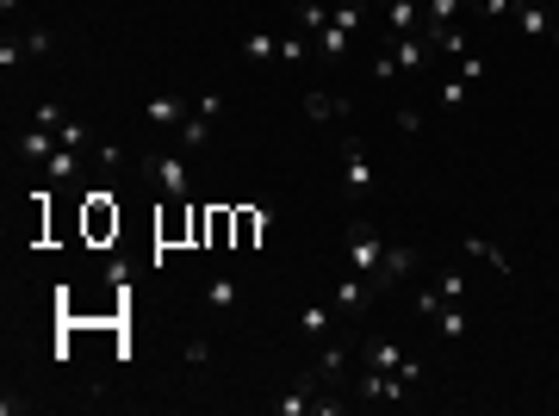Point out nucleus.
Instances as JSON below:
<instances>
[{"mask_svg":"<svg viewBox=\"0 0 559 416\" xmlns=\"http://www.w3.org/2000/svg\"><path fill=\"white\" fill-rule=\"evenodd\" d=\"M342 360H349L342 342H323V354H317V380H336V373H342Z\"/></svg>","mask_w":559,"mask_h":416,"instance_id":"obj_27","label":"nucleus"},{"mask_svg":"<svg viewBox=\"0 0 559 416\" xmlns=\"http://www.w3.org/2000/svg\"><path fill=\"white\" fill-rule=\"evenodd\" d=\"M87 230H94V237H106V230H118V211L106 206V193H94V199H87Z\"/></svg>","mask_w":559,"mask_h":416,"instance_id":"obj_19","label":"nucleus"},{"mask_svg":"<svg viewBox=\"0 0 559 416\" xmlns=\"http://www.w3.org/2000/svg\"><path fill=\"white\" fill-rule=\"evenodd\" d=\"M516 25H523V37H554V6L523 0V6H516Z\"/></svg>","mask_w":559,"mask_h":416,"instance_id":"obj_11","label":"nucleus"},{"mask_svg":"<svg viewBox=\"0 0 559 416\" xmlns=\"http://www.w3.org/2000/svg\"><path fill=\"white\" fill-rule=\"evenodd\" d=\"M94 162H100V168H118V162H125V149H112V143H100V149H94Z\"/></svg>","mask_w":559,"mask_h":416,"instance_id":"obj_37","label":"nucleus"},{"mask_svg":"<svg viewBox=\"0 0 559 416\" xmlns=\"http://www.w3.org/2000/svg\"><path fill=\"white\" fill-rule=\"evenodd\" d=\"M466 0H422V37H435L442 25H454V13Z\"/></svg>","mask_w":559,"mask_h":416,"instance_id":"obj_14","label":"nucleus"},{"mask_svg":"<svg viewBox=\"0 0 559 416\" xmlns=\"http://www.w3.org/2000/svg\"><path fill=\"white\" fill-rule=\"evenodd\" d=\"M349 37H354V32H342V25L330 19V25L317 32V56H323V63H342V56H349Z\"/></svg>","mask_w":559,"mask_h":416,"instance_id":"obj_15","label":"nucleus"},{"mask_svg":"<svg viewBox=\"0 0 559 416\" xmlns=\"http://www.w3.org/2000/svg\"><path fill=\"white\" fill-rule=\"evenodd\" d=\"M13 6H19V0H0V13H13Z\"/></svg>","mask_w":559,"mask_h":416,"instance_id":"obj_40","label":"nucleus"},{"mask_svg":"<svg viewBox=\"0 0 559 416\" xmlns=\"http://www.w3.org/2000/svg\"><path fill=\"white\" fill-rule=\"evenodd\" d=\"M385 25H391V37H411L417 32V0H385Z\"/></svg>","mask_w":559,"mask_h":416,"instance_id":"obj_16","label":"nucleus"},{"mask_svg":"<svg viewBox=\"0 0 559 416\" xmlns=\"http://www.w3.org/2000/svg\"><path fill=\"white\" fill-rule=\"evenodd\" d=\"M187 112H193V100H175V94H162V100L143 106V118H149L156 131H175V125H187Z\"/></svg>","mask_w":559,"mask_h":416,"instance_id":"obj_8","label":"nucleus"},{"mask_svg":"<svg viewBox=\"0 0 559 416\" xmlns=\"http://www.w3.org/2000/svg\"><path fill=\"white\" fill-rule=\"evenodd\" d=\"M32 125H44V131H63V106H50V100H44V106L32 112Z\"/></svg>","mask_w":559,"mask_h":416,"instance_id":"obj_33","label":"nucleus"},{"mask_svg":"<svg viewBox=\"0 0 559 416\" xmlns=\"http://www.w3.org/2000/svg\"><path fill=\"white\" fill-rule=\"evenodd\" d=\"M180 360H187V367H206V360H211V342L187 336V342H180Z\"/></svg>","mask_w":559,"mask_h":416,"instance_id":"obj_30","label":"nucleus"},{"mask_svg":"<svg viewBox=\"0 0 559 416\" xmlns=\"http://www.w3.org/2000/svg\"><path fill=\"white\" fill-rule=\"evenodd\" d=\"M330 19H336V25H342V32H361V6H336V13H330Z\"/></svg>","mask_w":559,"mask_h":416,"instance_id":"obj_36","label":"nucleus"},{"mask_svg":"<svg viewBox=\"0 0 559 416\" xmlns=\"http://www.w3.org/2000/svg\"><path fill=\"white\" fill-rule=\"evenodd\" d=\"M255 230H268V211H237V243H255Z\"/></svg>","mask_w":559,"mask_h":416,"instance_id":"obj_28","label":"nucleus"},{"mask_svg":"<svg viewBox=\"0 0 559 416\" xmlns=\"http://www.w3.org/2000/svg\"><path fill=\"white\" fill-rule=\"evenodd\" d=\"M342 187L361 193V199L380 187V174H373V162H367V149H361V143H342Z\"/></svg>","mask_w":559,"mask_h":416,"instance_id":"obj_3","label":"nucleus"},{"mask_svg":"<svg viewBox=\"0 0 559 416\" xmlns=\"http://www.w3.org/2000/svg\"><path fill=\"white\" fill-rule=\"evenodd\" d=\"M460 255H479V261H491L497 274H516V268H510V255H503V249L491 243V237H473V230L460 237Z\"/></svg>","mask_w":559,"mask_h":416,"instance_id":"obj_12","label":"nucleus"},{"mask_svg":"<svg viewBox=\"0 0 559 416\" xmlns=\"http://www.w3.org/2000/svg\"><path fill=\"white\" fill-rule=\"evenodd\" d=\"M391 75H398V63H391V50H385V56H373V81H391Z\"/></svg>","mask_w":559,"mask_h":416,"instance_id":"obj_38","label":"nucleus"},{"mask_svg":"<svg viewBox=\"0 0 559 416\" xmlns=\"http://www.w3.org/2000/svg\"><path fill=\"white\" fill-rule=\"evenodd\" d=\"M554 44H559V0H554Z\"/></svg>","mask_w":559,"mask_h":416,"instance_id":"obj_39","label":"nucleus"},{"mask_svg":"<svg viewBox=\"0 0 559 416\" xmlns=\"http://www.w3.org/2000/svg\"><path fill=\"white\" fill-rule=\"evenodd\" d=\"M342 112H349V106L336 100L330 87H311V94H305V118H311V125H330V118H342Z\"/></svg>","mask_w":559,"mask_h":416,"instance_id":"obj_13","label":"nucleus"},{"mask_svg":"<svg viewBox=\"0 0 559 416\" xmlns=\"http://www.w3.org/2000/svg\"><path fill=\"white\" fill-rule=\"evenodd\" d=\"M299 336L305 342H330L336 336V305H305L299 311Z\"/></svg>","mask_w":559,"mask_h":416,"instance_id":"obj_9","label":"nucleus"},{"mask_svg":"<svg viewBox=\"0 0 559 416\" xmlns=\"http://www.w3.org/2000/svg\"><path fill=\"white\" fill-rule=\"evenodd\" d=\"M466 87H473V81H466V75H448V81H442V87H435V100L448 106V112H460V106H466Z\"/></svg>","mask_w":559,"mask_h":416,"instance_id":"obj_24","label":"nucleus"},{"mask_svg":"<svg viewBox=\"0 0 559 416\" xmlns=\"http://www.w3.org/2000/svg\"><path fill=\"white\" fill-rule=\"evenodd\" d=\"M44 174H50V180H75V174H81V156H75L69 143H63V149H56V156L44 162Z\"/></svg>","mask_w":559,"mask_h":416,"instance_id":"obj_21","label":"nucleus"},{"mask_svg":"<svg viewBox=\"0 0 559 416\" xmlns=\"http://www.w3.org/2000/svg\"><path fill=\"white\" fill-rule=\"evenodd\" d=\"M473 6H479L485 19H503V13H510V6H523V0H473Z\"/></svg>","mask_w":559,"mask_h":416,"instance_id":"obj_35","label":"nucleus"},{"mask_svg":"<svg viewBox=\"0 0 559 416\" xmlns=\"http://www.w3.org/2000/svg\"><path fill=\"white\" fill-rule=\"evenodd\" d=\"M237 299H243V286H237V274H218V279L206 286V305H211V311H230Z\"/></svg>","mask_w":559,"mask_h":416,"instance_id":"obj_17","label":"nucleus"},{"mask_svg":"<svg viewBox=\"0 0 559 416\" xmlns=\"http://www.w3.org/2000/svg\"><path fill=\"white\" fill-rule=\"evenodd\" d=\"M243 56H249V63H268V56H280V37L249 32V37H243Z\"/></svg>","mask_w":559,"mask_h":416,"instance_id":"obj_23","label":"nucleus"},{"mask_svg":"<svg viewBox=\"0 0 559 416\" xmlns=\"http://www.w3.org/2000/svg\"><path fill=\"white\" fill-rule=\"evenodd\" d=\"M143 174L168 193V199H187L193 193V174H187V156H175V149H156V156H143Z\"/></svg>","mask_w":559,"mask_h":416,"instance_id":"obj_1","label":"nucleus"},{"mask_svg":"<svg viewBox=\"0 0 559 416\" xmlns=\"http://www.w3.org/2000/svg\"><path fill=\"white\" fill-rule=\"evenodd\" d=\"M435 286H442V299H448V305H454V299H466V286H460V268H442V274H435Z\"/></svg>","mask_w":559,"mask_h":416,"instance_id":"obj_31","label":"nucleus"},{"mask_svg":"<svg viewBox=\"0 0 559 416\" xmlns=\"http://www.w3.org/2000/svg\"><path fill=\"white\" fill-rule=\"evenodd\" d=\"M411 305H417L422 317H435L442 305H448V299H442V286H417V292H411Z\"/></svg>","mask_w":559,"mask_h":416,"instance_id":"obj_29","label":"nucleus"},{"mask_svg":"<svg viewBox=\"0 0 559 416\" xmlns=\"http://www.w3.org/2000/svg\"><path fill=\"white\" fill-rule=\"evenodd\" d=\"M367 367H380V373H398V367H404V354H398V342H385V336H373V342H367Z\"/></svg>","mask_w":559,"mask_h":416,"instance_id":"obj_18","label":"nucleus"},{"mask_svg":"<svg viewBox=\"0 0 559 416\" xmlns=\"http://www.w3.org/2000/svg\"><path fill=\"white\" fill-rule=\"evenodd\" d=\"M411 274H417V249L385 243V261H380V274H373V286H398V279H411Z\"/></svg>","mask_w":559,"mask_h":416,"instance_id":"obj_7","label":"nucleus"},{"mask_svg":"<svg viewBox=\"0 0 559 416\" xmlns=\"http://www.w3.org/2000/svg\"><path fill=\"white\" fill-rule=\"evenodd\" d=\"M380 261H385V237L373 230V224H349V268L354 274H380Z\"/></svg>","mask_w":559,"mask_h":416,"instance_id":"obj_2","label":"nucleus"},{"mask_svg":"<svg viewBox=\"0 0 559 416\" xmlns=\"http://www.w3.org/2000/svg\"><path fill=\"white\" fill-rule=\"evenodd\" d=\"M435 330H442L448 342H460V336H466V311H460V299H454V305H442V311H435Z\"/></svg>","mask_w":559,"mask_h":416,"instance_id":"obj_22","label":"nucleus"},{"mask_svg":"<svg viewBox=\"0 0 559 416\" xmlns=\"http://www.w3.org/2000/svg\"><path fill=\"white\" fill-rule=\"evenodd\" d=\"M305 411H317V380H311V373L292 385V391H280V398H274V416H305Z\"/></svg>","mask_w":559,"mask_h":416,"instance_id":"obj_10","label":"nucleus"},{"mask_svg":"<svg viewBox=\"0 0 559 416\" xmlns=\"http://www.w3.org/2000/svg\"><path fill=\"white\" fill-rule=\"evenodd\" d=\"M317 44L305 32H292V37H280V63H305V56H311Z\"/></svg>","mask_w":559,"mask_h":416,"instance_id":"obj_26","label":"nucleus"},{"mask_svg":"<svg viewBox=\"0 0 559 416\" xmlns=\"http://www.w3.org/2000/svg\"><path fill=\"white\" fill-rule=\"evenodd\" d=\"M330 305H336V311H367V305H373V279L367 274H342L336 286H330Z\"/></svg>","mask_w":559,"mask_h":416,"instance_id":"obj_5","label":"nucleus"},{"mask_svg":"<svg viewBox=\"0 0 559 416\" xmlns=\"http://www.w3.org/2000/svg\"><path fill=\"white\" fill-rule=\"evenodd\" d=\"M454 63H460L466 81H485V56H479V50H466V56H454Z\"/></svg>","mask_w":559,"mask_h":416,"instance_id":"obj_34","label":"nucleus"},{"mask_svg":"<svg viewBox=\"0 0 559 416\" xmlns=\"http://www.w3.org/2000/svg\"><path fill=\"white\" fill-rule=\"evenodd\" d=\"M391 63H398V75H422L429 63H435V44L429 37H391Z\"/></svg>","mask_w":559,"mask_h":416,"instance_id":"obj_4","label":"nucleus"},{"mask_svg":"<svg viewBox=\"0 0 559 416\" xmlns=\"http://www.w3.org/2000/svg\"><path fill=\"white\" fill-rule=\"evenodd\" d=\"M211 125H218V118H206V112L193 106V112H187V125H180V149H199V143H206V131H211Z\"/></svg>","mask_w":559,"mask_h":416,"instance_id":"obj_20","label":"nucleus"},{"mask_svg":"<svg viewBox=\"0 0 559 416\" xmlns=\"http://www.w3.org/2000/svg\"><path fill=\"white\" fill-rule=\"evenodd\" d=\"M25 56H32V50H25V37H13V32L0 37V69H6V75L19 69V63H25Z\"/></svg>","mask_w":559,"mask_h":416,"instance_id":"obj_25","label":"nucleus"},{"mask_svg":"<svg viewBox=\"0 0 559 416\" xmlns=\"http://www.w3.org/2000/svg\"><path fill=\"white\" fill-rule=\"evenodd\" d=\"M56 137L69 143V149H87V143H94V137H87V125H81V118H63V131H56Z\"/></svg>","mask_w":559,"mask_h":416,"instance_id":"obj_32","label":"nucleus"},{"mask_svg":"<svg viewBox=\"0 0 559 416\" xmlns=\"http://www.w3.org/2000/svg\"><path fill=\"white\" fill-rule=\"evenodd\" d=\"M13 149H19L25 162H50V156L63 149V137H56V131H44V125H25V131L13 137Z\"/></svg>","mask_w":559,"mask_h":416,"instance_id":"obj_6","label":"nucleus"}]
</instances>
